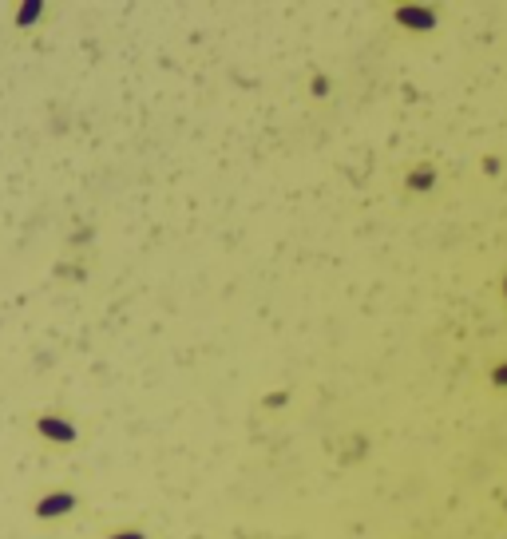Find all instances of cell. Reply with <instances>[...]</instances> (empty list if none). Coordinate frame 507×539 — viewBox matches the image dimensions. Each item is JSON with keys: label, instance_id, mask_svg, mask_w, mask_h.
<instances>
[{"label": "cell", "instance_id": "1", "mask_svg": "<svg viewBox=\"0 0 507 539\" xmlns=\"http://www.w3.org/2000/svg\"><path fill=\"white\" fill-rule=\"evenodd\" d=\"M495 380H507V365H504V373H495Z\"/></svg>", "mask_w": 507, "mask_h": 539}, {"label": "cell", "instance_id": "2", "mask_svg": "<svg viewBox=\"0 0 507 539\" xmlns=\"http://www.w3.org/2000/svg\"><path fill=\"white\" fill-rule=\"evenodd\" d=\"M504 294H507V282H504Z\"/></svg>", "mask_w": 507, "mask_h": 539}]
</instances>
